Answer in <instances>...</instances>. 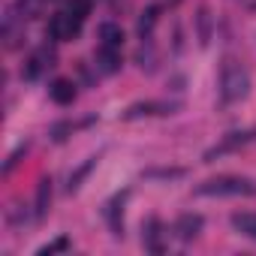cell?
Listing matches in <instances>:
<instances>
[{
  "instance_id": "3",
  "label": "cell",
  "mask_w": 256,
  "mask_h": 256,
  "mask_svg": "<svg viewBox=\"0 0 256 256\" xmlns=\"http://www.w3.org/2000/svg\"><path fill=\"white\" fill-rule=\"evenodd\" d=\"M82 22H84V18L72 16V12H54V16L48 18L46 34H48L54 42H66V40H76V36L82 34Z\"/></svg>"
},
{
  "instance_id": "16",
  "label": "cell",
  "mask_w": 256,
  "mask_h": 256,
  "mask_svg": "<svg viewBox=\"0 0 256 256\" xmlns=\"http://www.w3.org/2000/svg\"><path fill=\"white\" fill-rule=\"evenodd\" d=\"M196 34H199V46L211 42V12H208V6H202L196 12Z\"/></svg>"
},
{
  "instance_id": "2",
  "label": "cell",
  "mask_w": 256,
  "mask_h": 256,
  "mask_svg": "<svg viewBox=\"0 0 256 256\" xmlns=\"http://www.w3.org/2000/svg\"><path fill=\"white\" fill-rule=\"evenodd\" d=\"M256 184L241 175H217L193 187V196H253Z\"/></svg>"
},
{
  "instance_id": "1",
  "label": "cell",
  "mask_w": 256,
  "mask_h": 256,
  "mask_svg": "<svg viewBox=\"0 0 256 256\" xmlns=\"http://www.w3.org/2000/svg\"><path fill=\"white\" fill-rule=\"evenodd\" d=\"M250 94V72L241 60L235 58H223V66H220V96L226 106L232 102H241L244 96Z\"/></svg>"
},
{
  "instance_id": "19",
  "label": "cell",
  "mask_w": 256,
  "mask_h": 256,
  "mask_svg": "<svg viewBox=\"0 0 256 256\" xmlns=\"http://www.w3.org/2000/svg\"><path fill=\"white\" fill-rule=\"evenodd\" d=\"M66 247H70V238H66V235H60L58 241L46 244V247L40 250V256H52V253H60V250H66Z\"/></svg>"
},
{
  "instance_id": "7",
  "label": "cell",
  "mask_w": 256,
  "mask_h": 256,
  "mask_svg": "<svg viewBox=\"0 0 256 256\" xmlns=\"http://www.w3.org/2000/svg\"><path fill=\"white\" fill-rule=\"evenodd\" d=\"M94 66H96V72H102V76H114V72L120 70V48L100 46L96 54H94Z\"/></svg>"
},
{
  "instance_id": "12",
  "label": "cell",
  "mask_w": 256,
  "mask_h": 256,
  "mask_svg": "<svg viewBox=\"0 0 256 256\" xmlns=\"http://www.w3.org/2000/svg\"><path fill=\"white\" fill-rule=\"evenodd\" d=\"M184 175H187V169H181V166H154V169L142 172V178H148V181H178Z\"/></svg>"
},
{
  "instance_id": "17",
  "label": "cell",
  "mask_w": 256,
  "mask_h": 256,
  "mask_svg": "<svg viewBox=\"0 0 256 256\" xmlns=\"http://www.w3.org/2000/svg\"><path fill=\"white\" fill-rule=\"evenodd\" d=\"M96 160H100V157H88V160H84V163H82V166H78V169L70 175V184H66V190H70V193H76V190L82 187V181L90 175V169L96 166Z\"/></svg>"
},
{
  "instance_id": "13",
  "label": "cell",
  "mask_w": 256,
  "mask_h": 256,
  "mask_svg": "<svg viewBox=\"0 0 256 256\" xmlns=\"http://www.w3.org/2000/svg\"><path fill=\"white\" fill-rule=\"evenodd\" d=\"M232 226H235L244 238L256 241V214H253V211H235V214H232Z\"/></svg>"
},
{
  "instance_id": "5",
  "label": "cell",
  "mask_w": 256,
  "mask_h": 256,
  "mask_svg": "<svg viewBox=\"0 0 256 256\" xmlns=\"http://www.w3.org/2000/svg\"><path fill=\"white\" fill-rule=\"evenodd\" d=\"M181 108V102H136L124 112V120H136L145 114H175Z\"/></svg>"
},
{
  "instance_id": "8",
  "label": "cell",
  "mask_w": 256,
  "mask_h": 256,
  "mask_svg": "<svg viewBox=\"0 0 256 256\" xmlns=\"http://www.w3.org/2000/svg\"><path fill=\"white\" fill-rule=\"evenodd\" d=\"M163 223L157 220V217H148L145 223H142V244H145V250H151V253H163Z\"/></svg>"
},
{
  "instance_id": "10",
  "label": "cell",
  "mask_w": 256,
  "mask_h": 256,
  "mask_svg": "<svg viewBox=\"0 0 256 256\" xmlns=\"http://www.w3.org/2000/svg\"><path fill=\"white\" fill-rule=\"evenodd\" d=\"M96 36H100V46H108V48H120V46H124V30H120V24H114V22L100 24V28H96Z\"/></svg>"
},
{
  "instance_id": "4",
  "label": "cell",
  "mask_w": 256,
  "mask_h": 256,
  "mask_svg": "<svg viewBox=\"0 0 256 256\" xmlns=\"http://www.w3.org/2000/svg\"><path fill=\"white\" fill-rule=\"evenodd\" d=\"M124 202H126V193H118L102 208V217H106V223H108L114 238H124Z\"/></svg>"
},
{
  "instance_id": "9",
  "label": "cell",
  "mask_w": 256,
  "mask_h": 256,
  "mask_svg": "<svg viewBox=\"0 0 256 256\" xmlns=\"http://www.w3.org/2000/svg\"><path fill=\"white\" fill-rule=\"evenodd\" d=\"M48 96L58 106H72V100H76V82L72 78H54L52 88H48Z\"/></svg>"
},
{
  "instance_id": "14",
  "label": "cell",
  "mask_w": 256,
  "mask_h": 256,
  "mask_svg": "<svg viewBox=\"0 0 256 256\" xmlns=\"http://www.w3.org/2000/svg\"><path fill=\"white\" fill-rule=\"evenodd\" d=\"M48 205H52V178H40L36 184V220H42L48 214Z\"/></svg>"
},
{
  "instance_id": "15",
  "label": "cell",
  "mask_w": 256,
  "mask_h": 256,
  "mask_svg": "<svg viewBox=\"0 0 256 256\" xmlns=\"http://www.w3.org/2000/svg\"><path fill=\"white\" fill-rule=\"evenodd\" d=\"M157 18H160V6H148V10L139 16V24H136V30H139V36H142V40H148V36H151V30H154Z\"/></svg>"
},
{
  "instance_id": "6",
  "label": "cell",
  "mask_w": 256,
  "mask_h": 256,
  "mask_svg": "<svg viewBox=\"0 0 256 256\" xmlns=\"http://www.w3.org/2000/svg\"><path fill=\"white\" fill-rule=\"evenodd\" d=\"M202 226H205L202 214H181V217L175 220L172 232H175V238H178V241H193V238H199Z\"/></svg>"
},
{
  "instance_id": "20",
  "label": "cell",
  "mask_w": 256,
  "mask_h": 256,
  "mask_svg": "<svg viewBox=\"0 0 256 256\" xmlns=\"http://www.w3.org/2000/svg\"><path fill=\"white\" fill-rule=\"evenodd\" d=\"M42 0H18V10H22V18H34L36 10H40Z\"/></svg>"
},
{
  "instance_id": "11",
  "label": "cell",
  "mask_w": 256,
  "mask_h": 256,
  "mask_svg": "<svg viewBox=\"0 0 256 256\" xmlns=\"http://www.w3.org/2000/svg\"><path fill=\"white\" fill-rule=\"evenodd\" d=\"M247 139H250L247 133H229V136H226V139H223L217 148H211V151L205 154V163H211L214 157H220V154H226V151H235V148H241Z\"/></svg>"
},
{
  "instance_id": "23",
  "label": "cell",
  "mask_w": 256,
  "mask_h": 256,
  "mask_svg": "<svg viewBox=\"0 0 256 256\" xmlns=\"http://www.w3.org/2000/svg\"><path fill=\"white\" fill-rule=\"evenodd\" d=\"M250 10H256V4H250Z\"/></svg>"
},
{
  "instance_id": "22",
  "label": "cell",
  "mask_w": 256,
  "mask_h": 256,
  "mask_svg": "<svg viewBox=\"0 0 256 256\" xmlns=\"http://www.w3.org/2000/svg\"><path fill=\"white\" fill-rule=\"evenodd\" d=\"M70 130H72L70 124H54V126H52V139H54V142H64Z\"/></svg>"
},
{
  "instance_id": "21",
  "label": "cell",
  "mask_w": 256,
  "mask_h": 256,
  "mask_svg": "<svg viewBox=\"0 0 256 256\" xmlns=\"http://www.w3.org/2000/svg\"><path fill=\"white\" fill-rule=\"evenodd\" d=\"M70 12L78 16V18H88V16H90V0H72V4H70Z\"/></svg>"
},
{
  "instance_id": "18",
  "label": "cell",
  "mask_w": 256,
  "mask_h": 256,
  "mask_svg": "<svg viewBox=\"0 0 256 256\" xmlns=\"http://www.w3.org/2000/svg\"><path fill=\"white\" fill-rule=\"evenodd\" d=\"M136 60H139V66H142L145 72H154V70H157V52H154L151 46H148V48H139Z\"/></svg>"
}]
</instances>
